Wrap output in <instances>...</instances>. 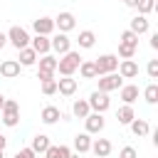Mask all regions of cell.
Here are the masks:
<instances>
[{
    "mask_svg": "<svg viewBox=\"0 0 158 158\" xmlns=\"http://www.w3.org/2000/svg\"><path fill=\"white\" fill-rule=\"evenodd\" d=\"M79 64H81V54L77 49H69L67 54H62L57 59V72L62 77H74V72L79 69Z\"/></svg>",
    "mask_w": 158,
    "mask_h": 158,
    "instance_id": "1",
    "label": "cell"
},
{
    "mask_svg": "<svg viewBox=\"0 0 158 158\" xmlns=\"http://www.w3.org/2000/svg\"><path fill=\"white\" fill-rule=\"evenodd\" d=\"M5 35H7V44H12L15 49H25V47H30V32H27L22 25H12Z\"/></svg>",
    "mask_w": 158,
    "mask_h": 158,
    "instance_id": "2",
    "label": "cell"
},
{
    "mask_svg": "<svg viewBox=\"0 0 158 158\" xmlns=\"http://www.w3.org/2000/svg\"><path fill=\"white\" fill-rule=\"evenodd\" d=\"M0 114H2V123H5L7 128H15V126L20 123V104H17V101L5 99V104H2Z\"/></svg>",
    "mask_w": 158,
    "mask_h": 158,
    "instance_id": "3",
    "label": "cell"
},
{
    "mask_svg": "<svg viewBox=\"0 0 158 158\" xmlns=\"http://www.w3.org/2000/svg\"><path fill=\"white\" fill-rule=\"evenodd\" d=\"M118 57L116 54H99V59H94V69H96V77H104V74H111L118 69Z\"/></svg>",
    "mask_w": 158,
    "mask_h": 158,
    "instance_id": "4",
    "label": "cell"
},
{
    "mask_svg": "<svg viewBox=\"0 0 158 158\" xmlns=\"http://www.w3.org/2000/svg\"><path fill=\"white\" fill-rule=\"evenodd\" d=\"M86 101H89V109H91L94 114H106L109 106H111V99H109V94H104V91H91Z\"/></svg>",
    "mask_w": 158,
    "mask_h": 158,
    "instance_id": "5",
    "label": "cell"
},
{
    "mask_svg": "<svg viewBox=\"0 0 158 158\" xmlns=\"http://www.w3.org/2000/svg\"><path fill=\"white\" fill-rule=\"evenodd\" d=\"M54 20V30H59V32H72L74 27H77V17H74V12H69V10H62L57 17H52Z\"/></svg>",
    "mask_w": 158,
    "mask_h": 158,
    "instance_id": "6",
    "label": "cell"
},
{
    "mask_svg": "<svg viewBox=\"0 0 158 158\" xmlns=\"http://www.w3.org/2000/svg\"><path fill=\"white\" fill-rule=\"evenodd\" d=\"M121 86H123V79L118 77V72H111V74L99 77V89H96V91L109 94V91H116V89H121Z\"/></svg>",
    "mask_w": 158,
    "mask_h": 158,
    "instance_id": "7",
    "label": "cell"
},
{
    "mask_svg": "<svg viewBox=\"0 0 158 158\" xmlns=\"http://www.w3.org/2000/svg\"><path fill=\"white\" fill-rule=\"evenodd\" d=\"M49 47H52V52H54V54H59V57H62V54H67V52L72 49V40H69L64 32H57V35H52V37H49Z\"/></svg>",
    "mask_w": 158,
    "mask_h": 158,
    "instance_id": "8",
    "label": "cell"
},
{
    "mask_svg": "<svg viewBox=\"0 0 158 158\" xmlns=\"http://www.w3.org/2000/svg\"><path fill=\"white\" fill-rule=\"evenodd\" d=\"M84 126H86V133L94 136V133H101V131H104L106 118H104V114H94V111H91V114L84 118Z\"/></svg>",
    "mask_w": 158,
    "mask_h": 158,
    "instance_id": "9",
    "label": "cell"
},
{
    "mask_svg": "<svg viewBox=\"0 0 158 158\" xmlns=\"http://www.w3.org/2000/svg\"><path fill=\"white\" fill-rule=\"evenodd\" d=\"M111 151H114V146H111L109 138H91L89 153H94L96 158H106V156H111Z\"/></svg>",
    "mask_w": 158,
    "mask_h": 158,
    "instance_id": "10",
    "label": "cell"
},
{
    "mask_svg": "<svg viewBox=\"0 0 158 158\" xmlns=\"http://www.w3.org/2000/svg\"><path fill=\"white\" fill-rule=\"evenodd\" d=\"M32 30H35V35L52 37L54 35V20L52 17H37V20H32Z\"/></svg>",
    "mask_w": 158,
    "mask_h": 158,
    "instance_id": "11",
    "label": "cell"
},
{
    "mask_svg": "<svg viewBox=\"0 0 158 158\" xmlns=\"http://www.w3.org/2000/svg\"><path fill=\"white\" fill-rule=\"evenodd\" d=\"M116 72H118L121 79H136V77H138V64H136L133 59H121Z\"/></svg>",
    "mask_w": 158,
    "mask_h": 158,
    "instance_id": "12",
    "label": "cell"
},
{
    "mask_svg": "<svg viewBox=\"0 0 158 158\" xmlns=\"http://www.w3.org/2000/svg\"><path fill=\"white\" fill-rule=\"evenodd\" d=\"M30 47L37 52V57L52 52V47H49V37H44V35H35V37H30Z\"/></svg>",
    "mask_w": 158,
    "mask_h": 158,
    "instance_id": "13",
    "label": "cell"
},
{
    "mask_svg": "<svg viewBox=\"0 0 158 158\" xmlns=\"http://www.w3.org/2000/svg\"><path fill=\"white\" fill-rule=\"evenodd\" d=\"M20 62L17 59H5V62H0V77H5V79H15V77H20Z\"/></svg>",
    "mask_w": 158,
    "mask_h": 158,
    "instance_id": "14",
    "label": "cell"
},
{
    "mask_svg": "<svg viewBox=\"0 0 158 158\" xmlns=\"http://www.w3.org/2000/svg\"><path fill=\"white\" fill-rule=\"evenodd\" d=\"M77 89H79L77 79H72V77H62V79H57V91H59L62 96H74Z\"/></svg>",
    "mask_w": 158,
    "mask_h": 158,
    "instance_id": "15",
    "label": "cell"
},
{
    "mask_svg": "<svg viewBox=\"0 0 158 158\" xmlns=\"http://www.w3.org/2000/svg\"><path fill=\"white\" fill-rule=\"evenodd\" d=\"M128 30L133 32V35H146L148 30H151V22H148V17H143V15H136L133 20H131V25H128Z\"/></svg>",
    "mask_w": 158,
    "mask_h": 158,
    "instance_id": "16",
    "label": "cell"
},
{
    "mask_svg": "<svg viewBox=\"0 0 158 158\" xmlns=\"http://www.w3.org/2000/svg\"><path fill=\"white\" fill-rule=\"evenodd\" d=\"M17 54H20V57H17V62H20V67H35V64H37V59H40V57H37V52H35L32 47H25V49H17Z\"/></svg>",
    "mask_w": 158,
    "mask_h": 158,
    "instance_id": "17",
    "label": "cell"
},
{
    "mask_svg": "<svg viewBox=\"0 0 158 158\" xmlns=\"http://www.w3.org/2000/svg\"><path fill=\"white\" fill-rule=\"evenodd\" d=\"M118 96H121L123 104H131V106H133V101L138 99V86H136V84H123V86L118 89Z\"/></svg>",
    "mask_w": 158,
    "mask_h": 158,
    "instance_id": "18",
    "label": "cell"
},
{
    "mask_svg": "<svg viewBox=\"0 0 158 158\" xmlns=\"http://www.w3.org/2000/svg\"><path fill=\"white\" fill-rule=\"evenodd\" d=\"M128 128H131V133L138 136V138H143V136L151 133V123H148L146 118H133V121L128 123Z\"/></svg>",
    "mask_w": 158,
    "mask_h": 158,
    "instance_id": "19",
    "label": "cell"
},
{
    "mask_svg": "<svg viewBox=\"0 0 158 158\" xmlns=\"http://www.w3.org/2000/svg\"><path fill=\"white\" fill-rule=\"evenodd\" d=\"M89 148H91V136L84 131V133H77L74 136V151L79 153V156H84V153H89Z\"/></svg>",
    "mask_w": 158,
    "mask_h": 158,
    "instance_id": "20",
    "label": "cell"
},
{
    "mask_svg": "<svg viewBox=\"0 0 158 158\" xmlns=\"http://www.w3.org/2000/svg\"><path fill=\"white\" fill-rule=\"evenodd\" d=\"M40 118H42V123L52 126V123H57V121L62 118V111H59L57 106H44V109H42V114H40Z\"/></svg>",
    "mask_w": 158,
    "mask_h": 158,
    "instance_id": "21",
    "label": "cell"
},
{
    "mask_svg": "<svg viewBox=\"0 0 158 158\" xmlns=\"http://www.w3.org/2000/svg\"><path fill=\"white\" fill-rule=\"evenodd\" d=\"M52 143H49V136H44V133H37V136H32V143H30V148L37 153V156H42L47 148H49Z\"/></svg>",
    "mask_w": 158,
    "mask_h": 158,
    "instance_id": "22",
    "label": "cell"
},
{
    "mask_svg": "<svg viewBox=\"0 0 158 158\" xmlns=\"http://www.w3.org/2000/svg\"><path fill=\"white\" fill-rule=\"evenodd\" d=\"M37 62H40V69L37 72H47V74H54L57 72V57L54 54H42Z\"/></svg>",
    "mask_w": 158,
    "mask_h": 158,
    "instance_id": "23",
    "label": "cell"
},
{
    "mask_svg": "<svg viewBox=\"0 0 158 158\" xmlns=\"http://www.w3.org/2000/svg\"><path fill=\"white\" fill-rule=\"evenodd\" d=\"M77 42H79L81 49H91V47L96 44V35H94V30H81L79 37H77Z\"/></svg>",
    "mask_w": 158,
    "mask_h": 158,
    "instance_id": "24",
    "label": "cell"
},
{
    "mask_svg": "<svg viewBox=\"0 0 158 158\" xmlns=\"http://www.w3.org/2000/svg\"><path fill=\"white\" fill-rule=\"evenodd\" d=\"M72 114H74L77 118H86V116L91 114L89 101H86V99H74V104H72Z\"/></svg>",
    "mask_w": 158,
    "mask_h": 158,
    "instance_id": "25",
    "label": "cell"
},
{
    "mask_svg": "<svg viewBox=\"0 0 158 158\" xmlns=\"http://www.w3.org/2000/svg\"><path fill=\"white\" fill-rule=\"evenodd\" d=\"M116 118H118V123H123V126H128L133 118H136V111H133V106L131 104H123L118 111H116Z\"/></svg>",
    "mask_w": 158,
    "mask_h": 158,
    "instance_id": "26",
    "label": "cell"
},
{
    "mask_svg": "<svg viewBox=\"0 0 158 158\" xmlns=\"http://www.w3.org/2000/svg\"><path fill=\"white\" fill-rule=\"evenodd\" d=\"M77 72L81 74V79H96V69H94V62L91 59H81V64H79Z\"/></svg>",
    "mask_w": 158,
    "mask_h": 158,
    "instance_id": "27",
    "label": "cell"
},
{
    "mask_svg": "<svg viewBox=\"0 0 158 158\" xmlns=\"http://www.w3.org/2000/svg\"><path fill=\"white\" fill-rule=\"evenodd\" d=\"M143 99H146V104H158V84L156 81H151L143 89Z\"/></svg>",
    "mask_w": 158,
    "mask_h": 158,
    "instance_id": "28",
    "label": "cell"
},
{
    "mask_svg": "<svg viewBox=\"0 0 158 158\" xmlns=\"http://www.w3.org/2000/svg\"><path fill=\"white\" fill-rule=\"evenodd\" d=\"M118 44H126V47L138 49V35H133L131 30H123V32H121V42H118Z\"/></svg>",
    "mask_w": 158,
    "mask_h": 158,
    "instance_id": "29",
    "label": "cell"
},
{
    "mask_svg": "<svg viewBox=\"0 0 158 158\" xmlns=\"http://www.w3.org/2000/svg\"><path fill=\"white\" fill-rule=\"evenodd\" d=\"M136 10H138V15H143V17H148L153 10H156V0H138V5H136Z\"/></svg>",
    "mask_w": 158,
    "mask_h": 158,
    "instance_id": "30",
    "label": "cell"
},
{
    "mask_svg": "<svg viewBox=\"0 0 158 158\" xmlns=\"http://www.w3.org/2000/svg\"><path fill=\"white\" fill-rule=\"evenodd\" d=\"M136 52H138V49H133V47L118 44V54H116V57H121V59H133V57H136Z\"/></svg>",
    "mask_w": 158,
    "mask_h": 158,
    "instance_id": "31",
    "label": "cell"
},
{
    "mask_svg": "<svg viewBox=\"0 0 158 158\" xmlns=\"http://www.w3.org/2000/svg\"><path fill=\"white\" fill-rule=\"evenodd\" d=\"M42 94H44V96L57 94V79H47V81H42Z\"/></svg>",
    "mask_w": 158,
    "mask_h": 158,
    "instance_id": "32",
    "label": "cell"
},
{
    "mask_svg": "<svg viewBox=\"0 0 158 158\" xmlns=\"http://www.w3.org/2000/svg\"><path fill=\"white\" fill-rule=\"evenodd\" d=\"M118 158H138V151H136L133 146H123V148L118 151Z\"/></svg>",
    "mask_w": 158,
    "mask_h": 158,
    "instance_id": "33",
    "label": "cell"
},
{
    "mask_svg": "<svg viewBox=\"0 0 158 158\" xmlns=\"http://www.w3.org/2000/svg\"><path fill=\"white\" fill-rule=\"evenodd\" d=\"M146 72H148V77H151V79H158V59H151V62H148V67H146Z\"/></svg>",
    "mask_w": 158,
    "mask_h": 158,
    "instance_id": "34",
    "label": "cell"
},
{
    "mask_svg": "<svg viewBox=\"0 0 158 158\" xmlns=\"http://www.w3.org/2000/svg\"><path fill=\"white\" fill-rule=\"evenodd\" d=\"M12 158H37V153H35V151L27 146V148H20V151H17Z\"/></svg>",
    "mask_w": 158,
    "mask_h": 158,
    "instance_id": "35",
    "label": "cell"
},
{
    "mask_svg": "<svg viewBox=\"0 0 158 158\" xmlns=\"http://www.w3.org/2000/svg\"><path fill=\"white\" fill-rule=\"evenodd\" d=\"M42 156H44V158H59V146H49Z\"/></svg>",
    "mask_w": 158,
    "mask_h": 158,
    "instance_id": "36",
    "label": "cell"
},
{
    "mask_svg": "<svg viewBox=\"0 0 158 158\" xmlns=\"http://www.w3.org/2000/svg\"><path fill=\"white\" fill-rule=\"evenodd\" d=\"M37 79H40V81H47V79H54V74H47V72H37Z\"/></svg>",
    "mask_w": 158,
    "mask_h": 158,
    "instance_id": "37",
    "label": "cell"
},
{
    "mask_svg": "<svg viewBox=\"0 0 158 158\" xmlns=\"http://www.w3.org/2000/svg\"><path fill=\"white\" fill-rule=\"evenodd\" d=\"M151 47H153V49H158V32H153V35H151Z\"/></svg>",
    "mask_w": 158,
    "mask_h": 158,
    "instance_id": "38",
    "label": "cell"
},
{
    "mask_svg": "<svg viewBox=\"0 0 158 158\" xmlns=\"http://www.w3.org/2000/svg\"><path fill=\"white\" fill-rule=\"evenodd\" d=\"M121 2H123L126 7H136V5H138V0H121Z\"/></svg>",
    "mask_w": 158,
    "mask_h": 158,
    "instance_id": "39",
    "label": "cell"
},
{
    "mask_svg": "<svg viewBox=\"0 0 158 158\" xmlns=\"http://www.w3.org/2000/svg\"><path fill=\"white\" fill-rule=\"evenodd\" d=\"M5 44H7V35H5V32H0V49H2Z\"/></svg>",
    "mask_w": 158,
    "mask_h": 158,
    "instance_id": "40",
    "label": "cell"
},
{
    "mask_svg": "<svg viewBox=\"0 0 158 158\" xmlns=\"http://www.w3.org/2000/svg\"><path fill=\"white\" fill-rule=\"evenodd\" d=\"M5 146H7V138H5V136H2V133H0V148H2V151H5Z\"/></svg>",
    "mask_w": 158,
    "mask_h": 158,
    "instance_id": "41",
    "label": "cell"
},
{
    "mask_svg": "<svg viewBox=\"0 0 158 158\" xmlns=\"http://www.w3.org/2000/svg\"><path fill=\"white\" fill-rule=\"evenodd\" d=\"M2 104H5V96H2V94H0V109H2Z\"/></svg>",
    "mask_w": 158,
    "mask_h": 158,
    "instance_id": "42",
    "label": "cell"
},
{
    "mask_svg": "<svg viewBox=\"0 0 158 158\" xmlns=\"http://www.w3.org/2000/svg\"><path fill=\"white\" fill-rule=\"evenodd\" d=\"M69 158H79V153H72V156H69Z\"/></svg>",
    "mask_w": 158,
    "mask_h": 158,
    "instance_id": "43",
    "label": "cell"
},
{
    "mask_svg": "<svg viewBox=\"0 0 158 158\" xmlns=\"http://www.w3.org/2000/svg\"><path fill=\"white\" fill-rule=\"evenodd\" d=\"M0 158H5V151H2V148H0Z\"/></svg>",
    "mask_w": 158,
    "mask_h": 158,
    "instance_id": "44",
    "label": "cell"
},
{
    "mask_svg": "<svg viewBox=\"0 0 158 158\" xmlns=\"http://www.w3.org/2000/svg\"><path fill=\"white\" fill-rule=\"evenodd\" d=\"M42 158H44V156H42Z\"/></svg>",
    "mask_w": 158,
    "mask_h": 158,
    "instance_id": "45",
    "label": "cell"
},
{
    "mask_svg": "<svg viewBox=\"0 0 158 158\" xmlns=\"http://www.w3.org/2000/svg\"><path fill=\"white\" fill-rule=\"evenodd\" d=\"M94 158H96V156H94Z\"/></svg>",
    "mask_w": 158,
    "mask_h": 158,
    "instance_id": "46",
    "label": "cell"
}]
</instances>
